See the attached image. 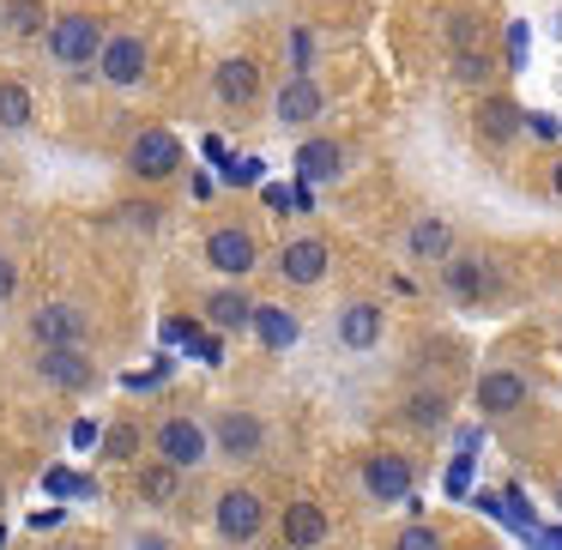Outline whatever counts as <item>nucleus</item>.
<instances>
[{"instance_id":"obj_4","label":"nucleus","mask_w":562,"mask_h":550,"mask_svg":"<svg viewBox=\"0 0 562 550\" xmlns=\"http://www.w3.org/2000/svg\"><path fill=\"white\" fill-rule=\"evenodd\" d=\"M212 532H218L224 545H255V538L267 532V496H260L255 484H224L218 496H212Z\"/></svg>"},{"instance_id":"obj_13","label":"nucleus","mask_w":562,"mask_h":550,"mask_svg":"<svg viewBox=\"0 0 562 550\" xmlns=\"http://www.w3.org/2000/svg\"><path fill=\"white\" fill-rule=\"evenodd\" d=\"M327 532H333V520H327V508H321L315 496H291V502H284V514H279L284 550H321V545H327Z\"/></svg>"},{"instance_id":"obj_18","label":"nucleus","mask_w":562,"mask_h":550,"mask_svg":"<svg viewBox=\"0 0 562 550\" xmlns=\"http://www.w3.org/2000/svg\"><path fill=\"white\" fill-rule=\"evenodd\" d=\"M448 255H453V224L436 218V212H417V218L405 224V260H417V267H441Z\"/></svg>"},{"instance_id":"obj_6","label":"nucleus","mask_w":562,"mask_h":550,"mask_svg":"<svg viewBox=\"0 0 562 550\" xmlns=\"http://www.w3.org/2000/svg\"><path fill=\"white\" fill-rule=\"evenodd\" d=\"M200 260H206L218 279L243 284L248 272L260 267V243H255V231H248V224H218V231L206 236V248H200Z\"/></svg>"},{"instance_id":"obj_8","label":"nucleus","mask_w":562,"mask_h":550,"mask_svg":"<svg viewBox=\"0 0 562 550\" xmlns=\"http://www.w3.org/2000/svg\"><path fill=\"white\" fill-rule=\"evenodd\" d=\"M127 176L134 182H170L176 170H182V139L170 134V127H146V134H134V146H127Z\"/></svg>"},{"instance_id":"obj_34","label":"nucleus","mask_w":562,"mask_h":550,"mask_svg":"<svg viewBox=\"0 0 562 550\" xmlns=\"http://www.w3.org/2000/svg\"><path fill=\"white\" fill-rule=\"evenodd\" d=\"M13 291H19V260L0 255V303H13Z\"/></svg>"},{"instance_id":"obj_23","label":"nucleus","mask_w":562,"mask_h":550,"mask_svg":"<svg viewBox=\"0 0 562 550\" xmlns=\"http://www.w3.org/2000/svg\"><path fill=\"white\" fill-rule=\"evenodd\" d=\"M339 170H345L339 139H303V146H296V182H333Z\"/></svg>"},{"instance_id":"obj_40","label":"nucleus","mask_w":562,"mask_h":550,"mask_svg":"<svg viewBox=\"0 0 562 550\" xmlns=\"http://www.w3.org/2000/svg\"><path fill=\"white\" fill-rule=\"evenodd\" d=\"M0 508H7V478H0Z\"/></svg>"},{"instance_id":"obj_35","label":"nucleus","mask_w":562,"mask_h":550,"mask_svg":"<svg viewBox=\"0 0 562 550\" xmlns=\"http://www.w3.org/2000/svg\"><path fill=\"white\" fill-rule=\"evenodd\" d=\"M308 55H315V37H308V31H296V37H291V61H296V74H308Z\"/></svg>"},{"instance_id":"obj_28","label":"nucleus","mask_w":562,"mask_h":550,"mask_svg":"<svg viewBox=\"0 0 562 550\" xmlns=\"http://www.w3.org/2000/svg\"><path fill=\"white\" fill-rule=\"evenodd\" d=\"M387 550H448V532H441V526H429V520H405L400 532H393Z\"/></svg>"},{"instance_id":"obj_15","label":"nucleus","mask_w":562,"mask_h":550,"mask_svg":"<svg viewBox=\"0 0 562 550\" xmlns=\"http://www.w3.org/2000/svg\"><path fill=\"white\" fill-rule=\"evenodd\" d=\"M212 98H218L224 110H248V103L260 98V61L255 55H224V61L212 67Z\"/></svg>"},{"instance_id":"obj_33","label":"nucleus","mask_w":562,"mask_h":550,"mask_svg":"<svg viewBox=\"0 0 562 550\" xmlns=\"http://www.w3.org/2000/svg\"><path fill=\"white\" fill-rule=\"evenodd\" d=\"M526 67V25H508V74Z\"/></svg>"},{"instance_id":"obj_12","label":"nucleus","mask_w":562,"mask_h":550,"mask_svg":"<svg viewBox=\"0 0 562 550\" xmlns=\"http://www.w3.org/2000/svg\"><path fill=\"white\" fill-rule=\"evenodd\" d=\"M25 327H31V339H37V351H43V345H86L91 321H86L79 303H37Z\"/></svg>"},{"instance_id":"obj_3","label":"nucleus","mask_w":562,"mask_h":550,"mask_svg":"<svg viewBox=\"0 0 562 550\" xmlns=\"http://www.w3.org/2000/svg\"><path fill=\"white\" fill-rule=\"evenodd\" d=\"M103 43H110V31H103L98 13H61V19H49V31H43V49H49L55 67L103 61Z\"/></svg>"},{"instance_id":"obj_37","label":"nucleus","mask_w":562,"mask_h":550,"mask_svg":"<svg viewBox=\"0 0 562 550\" xmlns=\"http://www.w3.org/2000/svg\"><path fill=\"white\" fill-rule=\"evenodd\" d=\"M465 472H472V460H465V453H460V460H453V472H448V490H453V496H460V490H465Z\"/></svg>"},{"instance_id":"obj_22","label":"nucleus","mask_w":562,"mask_h":550,"mask_svg":"<svg viewBox=\"0 0 562 550\" xmlns=\"http://www.w3.org/2000/svg\"><path fill=\"white\" fill-rule=\"evenodd\" d=\"M260 339V351H291L296 339H303V321L291 315L284 303H260L255 308V327H248Z\"/></svg>"},{"instance_id":"obj_41","label":"nucleus","mask_w":562,"mask_h":550,"mask_svg":"<svg viewBox=\"0 0 562 550\" xmlns=\"http://www.w3.org/2000/svg\"><path fill=\"white\" fill-rule=\"evenodd\" d=\"M557 508H562V478H557Z\"/></svg>"},{"instance_id":"obj_11","label":"nucleus","mask_w":562,"mask_h":550,"mask_svg":"<svg viewBox=\"0 0 562 550\" xmlns=\"http://www.w3.org/2000/svg\"><path fill=\"white\" fill-rule=\"evenodd\" d=\"M327 115V91H321L315 74H291L279 86V98H272V122L279 127H308Z\"/></svg>"},{"instance_id":"obj_17","label":"nucleus","mask_w":562,"mask_h":550,"mask_svg":"<svg viewBox=\"0 0 562 550\" xmlns=\"http://www.w3.org/2000/svg\"><path fill=\"white\" fill-rule=\"evenodd\" d=\"M333 267V248L321 243V236H296V243L279 248V279L296 284V291H308V284H321Z\"/></svg>"},{"instance_id":"obj_30","label":"nucleus","mask_w":562,"mask_h":550,"mask_svg":"<svg viewBox=\"0 0 562 550\" xmlns=\"http://www.w3.org/2000/svg\"><path fill=\"white\" fill-rule=\"evenodd\" d=\"M405 417H412L417 429H436V424H448V393H412V405H405Z\"/></svg>"},{"instance_id":"obj_10","label":"nucleus","mask_w":562,"mask_h":550,"mask_svg":"<svg viewBox=\"0 0 562 550\" xmlns=\"http://www.w3.org/2000/svg\"><path fill=\"white\" fill-rule=\"evenodd\" d=\"M146 67H151V43L139 37V31H115V37L103 43V61H98V74L110 79L115 91H134L139 79H146Z\"/></svg>"},{"instance_id":"obj_14","label":"nucleus","mask_w":562,"mask_h":550,"mask_svg":"<svg viewBox=\"0 0 562 550\" xmlns=\"http://www.w3.org/2000/svg\"><path fill=\"white\" fill-rule=\"evenodd\" d=\"M381 327H387V315H381V303H369V296H351V303H339V315H333V339H339L345 351H375Z\"/></svg>"},{"instance_id":"obj_21","label":"nucleus","mask_w":562,"mask_h":550,"mask_svg":"<svg viewBox=\"0 0 562 550\" xmlns=\"http://www.w3.org/2000/svg\"><path fill=\"white\" fill-rule=\"evenodd\" d=\"M182 484H188V472H176V465H164V460L134 465V490H139L146 508H176V502H182Z\"/></svg>"},{"instance_id":"obj_24","label":"nucleus","mask_w":562,"mask_h":550,"mask_svg":"<svg viewBox=\"0 0 562 550\" xmlns=\"http://www.w3.org/2000/svg\"><path fill=\"white\" fill-rule=\"evenodd\" d=\"M31 122H37V103H31V91L19 86V79H0V134H25Z\"/></svg>"},{"instance_id":"obj_7","label":"nucleus","mask_w":562,"mask_h":550,"mask_svg":"<svg viewBox=\"0 0 562 550\" xmlns=\"http://www.w3.org/2000/svg\"><path fill=\"white\" fill-rule=\"evenodd\" d=\"M31 369H37V381L49 393H86L91 381H98V357H91L86 345H43Z\"/></svg>"},{"instance_id":"obj_26","label":"nucleus","mask_w":562,"mask_h":550,"mask_svg":"<svg viewBox=\"0 0 562 550\" xmlns=\"http://www.w3.org/2000/svg\"><path fill=\"white\" fill-rule=\"evenodd\" d=\"M43 19H49L43 0H0V31L7 37H37V31H49Z\"/></svg>"},{"instance_id":"obj_32","label":"nucleus","mask_w":562,"mask_h":550,"mask_svg":"<svg viewBox=\"0 0 562 550\" xmlns=\"http://www.w3.org/2000/svg\"><path fill=\"white\" fill-rule=\"evenodd\" d=\"M224 182H260V158H231L224 164Z\"/></svg>"},{"instance_id":"obj_27","label":"nucleus","mask_w":562,"mask_h":550,"mask_svg":"<svg viewBox=\"0 0 562 550\" xmlns=\"http://www.w3.org/2000/svg\"><path fill=\"white\" fill-rule=\"evenodd\" d=\"M441 31H448V55H472V49H484V19L465 13V7H460V13H448V25H441Z\"/></svg>"},{"instance_id":"obj_42","label":"nucleus","mask_w":562,"mask_h":550,"mask_svg":"<svg viewBox=\"0 0 562 550\" xmlns=\"http://www.w3.org/2000/svg\"><path fill=\"white\" fill-rule=\"evenodd\" d=\"M477 550H502V545H477Z\"/></svg>"},{"instance_id":"obj_19","label":"nucleus","mask_w":562,"mask_h":550,"mask_svg":"<svg viewBox=\"0 0 562 550\" xmlns=\"http://www.w3.org/2000/svg\"><path fill=\"white\" fill-rule=\"evenodd\" d=\"M255 296L243 291V284H218V291H206L200 296V315H206V327H218V333H248L255 327Z\"/></svg>"},{"instance_id":"obj_36","label":"nucleus","mask_w":562,"mask_h":550,"mask_svg":"<svg viewBox=\"0 0 562 550\" xmlns=\"http://www.w3.org/2000/svg\"><path fill=\"white\" fill-rule=\"evenodd\" d=\"M127 550H176V545L164 532H134V538H127Z\"/></svg>"},{"instance_id":"obj_16","label":"nucleus","mask_w":562,"mask_h":550,"mask_svg":"<svg viewBox=\"0 0 562 550\" xmlns=\"http://www.w3.org/2000/svg\"><path fill=\"white\" fill-rule=\"evenodd\" d=\"M472 400H477V412H484V417H514L526 400H532V388H526L520 369H484L477 388H472Z\"/></svg>"},{"instance_id":"obj_9","label":"nucleus","mask_w":562,"mask_h":550,"mask_svg":"<svg viewBox=\"0 0 562 550\" xmlns=\"http://www.w3.org/2000/svg\"><path fill=\"white\" fill-rule=\"evenodd\" d=\"M357 484H363V496H369V502H381V508H387V502H405V496H412L417 465H412V453L381 448V453H369V460H363Z\"/></svg>"},{"instance_id":"obj_5","label":"nucleus","mask_w":562,"mask_h":550,"mask_svg":"<svg viewBox=\"0 0 562 550\" xmlns=\"http://www.w3.org/2000/svg\"><path fill=\"white\" fill-rule=\"evenodd\" d=\"M441 291L453 296L460 308H484L490 296H496V267H490V255H472V248H453L448 260H441Z\"/></svg>"},{"instance_id":"obj_25","label":"nucleus","mask_w":562,"mask_h":550,"mask_svg":"<svg viewBox=\"0 0 562 550\" xmlns=\"http://www.w3.org/2000/svg\"><path fill=\"white\" fill-rule=\"evenodd\" d=\"M139 453H146V429H139V424H127V417H122V424L103 429V460H110V465H139Z\"/></svg>"},{"instance_id":"obj_39","label":"nucleus","mask_w":562,"mask_h":550,"mask_svg":"<svg viewBox=\"0 0 562 550\" xmlns=\"http://www.w3.org/2000/svg\"><path fill=\"white\" fill-rule=\"evenodd\" d=\"M55 550H98V545H86V538H67V545H55Z\"/></svg>"},{"instance_id":"obj_2","label":"nucleus","mask_w":562,"mask_h":550,"mask_svg":"<svg viewBox=\"0 0 562 550\" xmlns=\"http://www.w3.org/2000/svg\"><path fill=\"white\" fill-rule=\"evenodd\" d=\"M206 429H212V460H224V465H255L267 453V417L248 412V405L212 412Z\"/></svg>"},{"instance_id":"obj_38","label":"nucleus","mask_w":562,"mask_h":550,"mask_svg":"<svg viewBox=\"0 0 562 550\" xmlns=\"http://www.w3.org/2000/svg\"><path fill=\"white\" fill-rule=\"evenodd\" d=\"M550 188H557V200H562V158L550 164Z\"/></svg>"},{"instance_id":"obj_1","label":"nucleus","mask_w":562,"mask_h":550,"mask_svg":"<svg viewBox=\"0 0 562 550\" xmlns=\"http://www.w3.org/2000/svg\"><path fill=\"white\" fill-rule=\"evenodd\" d=\"M151 460L176 465V472H200L212 460V429L194 412H164L151 424Z\"/></svg>"},{"instance_id":"obj_20","label":"nucleus","mask_w":562,"mask_h":550,"mask_svg":"<svg viewBox=\"0 0 562 550\" xmlns=\"http://www.w3.org/2000/svg\"><path fill=\"white\" fill-rule=\"evenodd\" d=\"M472 127H477V139H484V146H508L514 134H526V110L514 98H484L472 110Z\"/></svg>"},{"instance_id":"obj_31","label":"nucleus","mask_w":562,"mask_h":550,"mask_svg":"<svg viewBox=\"0 0 562 550\" xmlns=\"http://www.w3.org/2000/svg\"><path fill=\"white\" fill-rule=\"evenodd\" d=\"M526 134H538V139H557V134H562V122H557V115H544V110H526Z\"/></svg>"},{"instance_id":"obj_29","label":"nucleus","mask_w":562,"mask_h":550,"mask_svg":"<svg viewBox=\"0 0 562 550\" xmlns=\"http://www.w3.org/2000/svg\"><path fill=\"white\" fill-rule=\"evenodd\" d=\"M453 79H460V86H490V79H496V55L490 49L453 55Z\"/></svg>"},{"instance_id":"obj_43","label":"nucleus","mask_w":562,"mask_h":550,"mask_svg":"<svg viewBox=\"0 0 562 550\" xmlns=\"http://www.w3.org/2000/svg\"><path fill=\"white\" fill-rule=\"evenodd\" d=\"M0 538H7V532H0Z\"/></svg>"}]
</instances>
